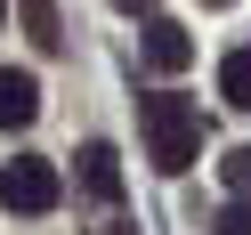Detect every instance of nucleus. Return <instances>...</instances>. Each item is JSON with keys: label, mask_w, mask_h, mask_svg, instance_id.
Wrapping results in <instances>:
<instances>
[{"label": "nucleus", "mask_w": 251, "mask_h": 235, "mask_svg": "<svg viewBox=\"0 0 251 235\" xmlns=\"http://www.w3.org/2000/svg\"><path fill=\"white\" fill-rule=\"evenodd\" d=\"M0 17H8V0H0Z\"/></svg>", "instance_id": "ddd939ff"}, {"label": "nucleus", "mask_w": 251, "mask_h": 235, "mask_svg": "<svg viewBox=\"0 0 251 235\" xmlns=\"http://www.w3.org/2000/svg\"><path fill=\"white\" fill-rule=\"evenodd\" d=\"M122 8H154V0H122Z\"/></svg>", "instance_id": "9b49d317"}, {"label": "nucleus", "mask_w": 251, "mask_h": 235, "mask_svg": "<svg viewBox=\"0 0 251 235\" xmlns=\"http://www.w3.org/2000/svg\"><path fill=\"white\" fill-rule=\"evenodd\" d=\"M211 235H251V203H243V195H235V203H227V211H219V219H211Z\"/></svg>", "instance_id": "1a4fd4ad"}, {"label": "nucleus", "mask_w": 251, "mask_h": 235, "mask_svg": "<svg viewBox=\"0 0 251 235\" xmlns=\"http://www.w3.org/2000/svg\"><path fill=\"white\" fill-rule=\"evenodd\" d=\"M33 114H41V81L25 65H0V130H25Z\"/></svg>", "instance_id": "39448f33"}, {"label": "nucleus", "mask_w": 251, "mask_h": 235, "mask_svg": "<svg viewBox=\"0 0 251 235\" xmlns=\"http://www.w3.org/2000/svg\"><path fill=\"white\" fill-rule=\"evenodd\" d=\"M89 235H130V227H114V219H105V227H89Z\"/></svg>", "instance_id": "9d476101"}, {"label": "nucleus", "mask_w": 251, "mask_h": 235, "mask_svg": "<svg viewBox=\"0 0 251 235\" xmlns=\"http://www.w3.org/2000/svg\"><path fill=\"white\" fill-rule=\"evenodd\" d=\"M219 179H227V195L251 203V146H227V154H219Z\"/></svg>", "instance_id": "6e6552de"}, {"label": "nucleus", "mask_w": 251, "mask_h": 235, "mask_svg": "<svg viewBox=\"0 0 251 235\" xmlns=\"http://www.w3.org/2000/svg\"><path fill=\"white\" fill-rule=\"evenodd\" d=\"M73 179H81V195L122 203V154L105 146V138H89V146H81V162H73Z\"/></svg>", "instance_id": "20e7f679"}, {"label": "nucleus", "mask_w": 251, "mask_h": 235, "mask_svg": "<svg viewBox=\"0 0 251 235\" xmlns=\"http://www.w3.org/2000/svg\"><path fill=\"white\" fill-rule=\"evenodd\" d=\"M57 195H65V179H57V162H41V154H17V162H0V203L25 219L57 211Z\"/></svg>", "instance_id": "f03ea898"}, {"label": "nucleus", "mask_w": 251, "mask_h": 235, "mask_svg": "<svg viewBox=\"0 0 251 235\" xmlns=\"http://www.w3.org/2000/svg\"><path fill=\"white\" fill-rule=\"evenodd\" d=\"M25 33H33V49H65V25H57V0H25Z\"/></svg>", "instance_id": "0eeeda50"}, {"label": "nucleus", "mask_w": 251, "mask_h": 235, "mask_svg": "<svg viewBox=\"0 0 251 235\" xmlns=\"http://www.w3.org/2000/svg\"><path fill=\"white\" fill-rule=\"evenodd\" d=\"M138 138H146V162L162 170V179H178V170H195V154H202V105L154 89V98H138Z\"/></svg>", "instance_id": "f257e3e1"}, {"label": "nucleus", "mask_w": 251, "mask_h": 235, "mask_svg": "<svg viewBox=\"0 0 251 235\" xmlns=\"http://www.w3.org/2000/svg\"><path fill=\"white\" fill-rule=\"evenodd\" d=\"M146 65L154 73H186L195 65V33L178 17H146Z\"/></svg>", "instance_id": "7ed1b4c3"}, {"label": "nucleus", "mask_w": 251, "mask_h": 235, "mask_svg": "<svg viewBox=\"0 0 251 235\" xmlns=\"http://www.w3.org/2000/svg\"><path fill=\"white\" fill-rule=\"evenodd\" d=\"M202 8H235V0H202Z\"/></svg>", "instance_id": "f8f14e48"}, {"label": "nucleus", "mask_w": 251, "mask_h": 235, "mask_svg": "<svg viewBox=\"0 0 251 235\" xmlns=\"http://www.w3.org/2000/svg\"><path fill=\"white\" fill-rule=\"evenodd\" d=\"M219 98H227L235 114H251V41L227 57V65H219Z\"/></svg>", "instance_id": "423d86ee"}]
</instances>
